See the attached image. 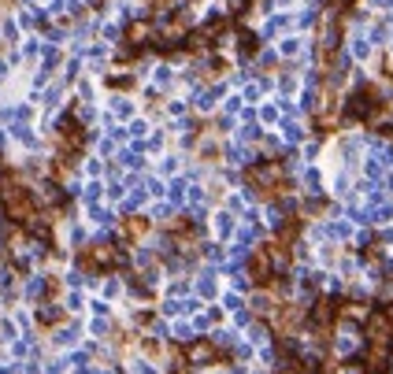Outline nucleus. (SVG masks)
Listing matches in <instances>:
<instances>
[{
	"instance_id": "1",
	"label": "nucleus",
	"mask_w": 393,
	"mask_h": 374,
	"mask_svg": "<svg viewBox=\"0 0 393 374\" xmlns=\"http://www.w3.org/2000/svg\"><path fill=\"white\" fill-rule=\"evenodd\" d=\"M249 182L256 185L260 193H278L286 185V171H282V163H275V159H267V163H256L249 171Z\"/></svg>"
},
{
	"instance_id": "3",
	"label": "nucleus",
	"mask_w": 393,
	"mask_h": 374,
	"mask_svg": "<svg viewBox=\"0 0 393 374\" xmlns=\"http://www.w3.org/2000/svg\"><path fill=\"white\" fill-rule=\"evenodd\" d=\"M37 319H41V323H56V319H59V308H52V304H45V308L37 311Z\"/></svg>"
},
{
	"instance_id": "4",
	"label": "nucleus",
	"mask_w": 393,
	"mask_h": 374,
	"mask_svg": "<svg viewBox=\"0 0 393 374\" xmlns=\"http://www.w3.org/2000/svg\"><path fill=\"white\" fill-rule=\"evenodd\" d=\"M386 319H390V323H393V304H390V308H386Z\"/></svg>"
},
{
	"instance_id": "2",
	"label": "nucleus",
	"mask_w": 393,
	"mask_h": 374,
	"mask_svg": "<svg viewBox=\"0 0 393 374\" xmlns=\"http://www.w3.org/2000/svg\"><path fill=\"white\" fill-rule=\"evenodd\" d=\"M185 356H189L193 367H204V363H215L219 359V349L211 341H193L189 349H185Z\"/></svg>"
}]
</instances>
